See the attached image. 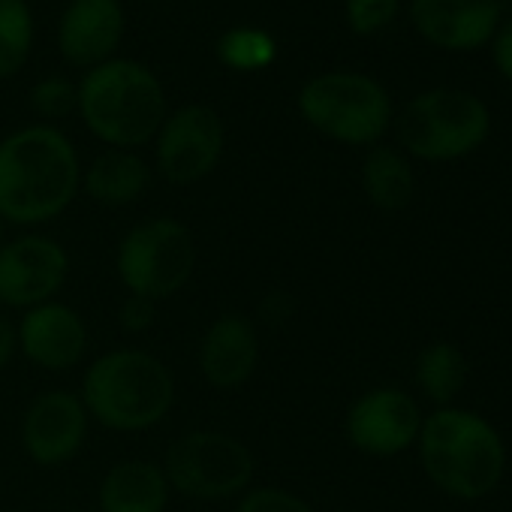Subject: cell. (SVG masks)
Returning a JSON list of instances; mask_svg holds the SVG:
<instances>
[{
	"instance_id": "11",
	"label": "cell",
	"mask_w": 512,
	"mask_h": 512,
	"mask_svg": "<svg viewBox=\"0 0 512 512\" xmlns=\"http://www.w3.org/2000/svg\"><path fill=\"white\" fill-rule=\"evenodd\" d=\"M223 154V121L211 106L178 109L157 130V169L172 184H196L214 172Z\"/></svg>"
},
{
	"instance_id": "21",
	"label": "cell",
	"mask_w": 512,
	"mask_h": 512,
	"mask_svg": "<svg viewBox=\"0 0 512 512\" xmlns=\"http://www.w3.org/2000/svg\"><path fill=\"white\" fill-rule=\"evenodd\" d=\"M34 46V19L25 0H0V79L16 76Z\"/></svg>"
},
{
	"instance_id": "2",
	"label": "cell",
	"mask_w": 512,
	"mask_h": 512,
	"mask_svg": "<svg viewBox=\"0 0 512 512\" xmlns=\"http://www.w3.org/2000/svg\"><path fill=\"white\" fill-rule=\"evenodd\" d=\"M425 476L455 500L494 494L506 473V443L491 419L467 407H434L416 440Z\"/></svg>"
},
{
	"instance_id": "12",
	"label": "cell",
	"mask_w": 512,
	"mask_h": 512,
	"mask_svg": "<svg viewBox=\"0 0 512 512\" xmlns=\"http://www.w3.org/2000/svg\"><path fill=\"white\" fill-rule=\"evenodd\" d=\"M88 410L73 392H43L22 419V443L40 467H61L79 455L88 437Z\"/></svg>"
},
{
	"instance_id": "26",
	"label": "cell",
	"mask_w": 512,
	"mask_h": 512,
	"mask_svg": "<svg viewBox=\"0 0 512 512\" xmlns=\"http://www.w3.org/2000/svg\"><path fill=\"white\" fill-rule=\"evenodd\" d=\"M157 320V302L142 299V296H127L118 308V323L130 335H142L154 326Z\"/></svg>"
},
{
	"instance_id": "17",
	"label": "cell",
	"mask_w": 512,
	"mask_h": 512,
	"mask_svg": "<svg viewBox=\"0 0 512 512\" xmlns=\"http://www.w3.org/2000/svg\"><path fill=\"white\" fill-rule=\"evenodd\" d=\"M169 482L160 464L130 458L115 464L100 482V512H163Z\"/></svg>"
},
{
	"instance_id": "25",
	"label": "cell",
	"mask_w": 512,
	"mask_h": 512,
	"mask_svg": "<svg viewBox=\"0 0 512 512\" xmlns=\"http://www.w3.org/2000/svg\"><path fill=\"white\" fill-rule=\"evenodd\" d=\"M395 16H398V0H347V22L362 37L389 28Z\"/></svg>"
},
{
	"instance_id": "24",
	"label": "cell",
	"mask_w": 512,
	"mask_h": 512,
	"mask_svg": "<svg viewBox=\"0 0 512 512\" xmlns=\"http://www.w3.org/2000/svg\"><path fill=\"white\" fill-rule=\"evenodd\" d=\"M235 512H314V506L287 488H250L238 500Z\"/></svg>"
},
{
	"instance_id": "22",
	"label": "cell",
	"mask_w": 512,
	"mask_h": 512,
	"mask_svg": "<svg viewBox=\"0 0 512 512\" xmlns=\"http://www.w3.org/2000/svg\"><path fill=\"white\" fill-rule=\"evenodd\" d=\"M217 55L226 67L232 70H263L275 61L278 46L266 31H256V28H235L229 34H223V40L217 43Z\"/></svg>"
},
{
	"instance_id": "19",
	"label": "cell",
	"mask_w": 512,
	"mask_h": 512,
	"mask_svg": "<svg viewBox=\"0 0 512 512\" xmlns=\"http://www.w3.org/2000/svg\"><path fill=\"white\" fill-rule=\"evenodd\" d=\"M470 365L461 347L452 341H431L428 347L419 350L413 362V383L425 401L434 407H452L461 389L467 386Z\"/></svg>"
},
{
	"instance_id": "20",
	"label": "cell",
	"mask_w": 512,
	"mask_h": 512,
	"mask_svg": "<svg viewBox=\"0 0 512 512\" xmlns=\"http://www.w3.org/2000/svg\"><path fill=\"white\" fill-rule=\"evenodd\" d=\"M362 190L380 211H401L416 193V175L404 151L377 145L362 163Z\"/></svg>"
},
{
	"instance_id": "1",
	"label": "cell",
	"mask_w": 512,
	"mask_h": 512,
	"mask_svg": "<svg viewBox=\"0 0 512 512\" xmlns=\"http://www.w3.org/2000/svg\"><path fill=\"white\" fill-rule=\"evenodd\" d=\"M82 184L73 142L46 124L0 142V220L40 226L70 208Z\"/></svg>"
},
{
	"instance_id": "16",
	"label": "cell",
	"mask_w": 512,
	"mask_h": 512,
	"mask_svg": "<svg viewBox=\"0 0 512 512\" xmlns=\"http://www.w3.org/2000/svg\"><path fill=\"white\" fill-rule=\"evenodd\" d=\"M124 10L118 0H73L61 19V52L76 67H100L118 49Z\"/></svg>"
},
{
	"instance_id": "15",
	"label": "cell",
	"mask_w": 512,
	"mask_h": 512,
	"mask_svg": "<svg viewBox=\"0 0 512 512\" xmlns=\"http://www.w3.org/2000/svg\"><path fill=\"white\" fill-rule=\"evenodd\" d=\"M256 365H260V335L250 317L220 314L199 341V371L202 377L223 392L244 386Z\"/></svg>"
},
{
	"instance_id": "14",
	"label": "cell",
	"mask_w": 512,
	"mask_h": 512,
	"mask_svg": "<svg viewBox=\"0 0 512 512\" xmlns=\"http://www.w3.org/2000/svg\"><path fill=\"white\" fill-rule=\"evenodd\" d=\"M16 332L28 362L43 371H70L88 350V326L79 311L64 302H46L25 311Z\"/></svg>"
},
{
	"instance_id": "30",
	"label": "cell",
	"mask_w": 512,
	"mask_h": 512,
	"mask_svg": "<svg viewBox=\"0 0 512 512\" xmlns=\"http://www.w3.org/2000/svg\"><path fill=\"white\" fill-rule=\"evenodd\" d=\"M494 4H497L500 13H506V16L512 19V0H494Z\"/></svg>"
},
{
	"instance_id": "28",
	"label": "cell",
	"mask_w": 512,
	"mask_h": 512,
	"mask_svg": "<svg viewBox=\"0 0 512 512\" xmlns=\"http://www.w3.org/2000/svg\"><path fill=\"white\" fill-rule=\"evenodd\" d=\"M491 58H494V67H497V73L506 79V82H512V19H506L500 28H497V34L491 37Z\"/></svg>"
},
{
	"instance_id": "8",
	"label": "cell",
	"mask_w": 512,
	"mask_h": 512,
	"mask_svg": "<svg viewBox=\"0 0 512 512\" xmlns=\"http://www.w3.org/2000/svg\"><path fill=\"white\" fill-rule=\"evenodd\" d=\"M253 470L250 449L232 434L211 428L181 434L163 461L169 488L196 500H223L247 491Z\"/></svg>"
},
{
	"instance_id": "6",
	"label": "cell",
	"mask_w": 512,
	"mask_h": 512,
	"mask_svg": "<svg viewBox=\"0 0 512 512\" xmlns=\"http://www.w3.org/2000/svg\"><path fill=\"white\" fill-rule=\"evenodd\" d=\"M302 118L344 145H374L392 124V100L380 82L362 73H323L299 94Z\"/></svg>"
},
{
	"instance_id": "29",
	"label": "cell",
	"mask_w": 512,
	"mask_h": 512,
	"mask_svg": "<svg viewBox=\"0 0 512 512\" xmlns=\"http://www.w3.org/2000/svg\"><path fill=\"white\" fill-rule=\"evenodd\" d=\"M16 350H19V332H16V326L4 314H0V371H4L13 362Z\"/></svg>"
},
{
	"instance_id": "5",
	"label": "cell",
	"mask_w": 512,
	"mask_h": 512,
	"mask_svg": "<svg viewBox=\"0 0 512 512\" xmlns=\"http://www.w3.org/2000/svg\"><path fill=\"white\" fill-rule=\"evenodd\" d=\"M404 154L449 163L473 154L491 133L488 106L464 88H431L413 97L395 124Z\"/></svg>"
},
{
	"instance_id": "10",
	"label": "cell",
	"mask_w": 512,
	"mask_h": 512,
	"mask_svg": "<svg viewBox=\"0 0 512 512\" xmlns=\"http://www.w3.org/2000/svg\"><path fill=\"white\" fill-rule=\"evenodd\" d=\"M70 272L67 250L46 235H22L0 247V305L31 311L55 302Z\"/></svg>"
},
{
	"instance_id": "7",
	"label": "cell",
	"mask_w": 512,
	"mask_h": 512,
	"mask_svg": "<svg viewBox=\"0 0 512 512\" xmlns=\"http://www.w3.org/2000/svg\"><path fill=\"white\" fill-rule=\"evenodd\" d=\"M115 269L130 296L163 302L181 293L193 278L196 269L193 232L172 217L145 220L121 238Z\"/></svg>"
},
{
	"instance_id": "31",
	"label": "cell",
	"mask_w": 512,
	"mask_h": 512,
	"mask_svg": "<svg viewBox=\"0 0 512 512\" xmlns=\"http://www.w3.org/2000/svg\"><path fill=\"white\" fill-rule=\"evenodd\" d=\"M0 247H4V220H0Z\"/></svg>"
},
{
	"instance_id": "4",
	"label": "cell",
	"mask_w": 512,
	"mask_h": 512,
	"mask_svg": "<svg viewBox=\"0 0 512 512\" xmlns=\"http://www.w3.org/2000/svg\"><path fill=\"white\" fill-rule=\"evenodd\" d=\"M79 112L88 130L112 148H139L166 121L157 76L136 61H106L79 85Z\"/></svg>"
},
{
	"instance_id": "18",
	"label": "cell",
	"mask_w": 512,
	"mask_h": 512,
	"mask_svg": "<svg viewBox=\"0 0 512 512\" xmlns=\"http://www.w3.org/2000/svg\"><path fill=\"white\" fill-rule=\"evenodd\" d=\"M82 184L91 199L118 208V205L136 202L145 193V187L151 184V169L145 166L139 154L112 148L88 166Z\"/></svg>"
},
{
	"instance_id": "9",
	"label": "cell",
	"mask_w": 512,
	"mask_h": 512,
	"mask_svg": "<svg viewBox=\"0 0 512 512\" xmlns=\"http://www.w3.org/2000/svg\"><path fill=\"white\" fill-rule=\"evenodd\" d=\"M422 419L425 413L410 392L398 386H377L350 404L344 416V434L359 452L392 458L416 446Z\"/></svg>"
},
{
	"instance_id": "3",
	"label": "cell",
	"mask_w": 512,
	"mask_h": 512,
	"mask_svg": "<svg viewBox=\"0 0 512 512\" xmlns=\"http://www.w3.org/2000/svg\"><path fill=\"white\" fill-rule=\"evenodd\" d=\"M79 398L100 425L112 431H145L172 410L175 380L169 368L145 350H112L91 362Z\"/></svg>"
},
{
	"instance_id": "27",
	"label": "cell",
	"mask_w": 512,
	"mask_h": 512,
	"mask_svg": "<svg viewBox=\"0 0 512 512\" xmlns=\"http://www.w3.org/2000/svg\"><path fill=\"white\" fill-rule=\"evenodd\" d=\"M293 314H296V302H293V296L284 293V290H272V293H266L263 302H260V320H263L266 326H284V323L293 320Z\"/></svg>"
},
{
	"instance_id": "13",
	"label": "cell",
	"mask_w": 512,
	"mask_h": 512,
	"mask_svg": "<svg viewBox=\"0 0 512 512\" xmlns=\"http://www.w3.org/2000/svg\"><path fill=\"white\" fill-rule=\"evenodd\" d=\"M410 22L422 40L446 52H473L500 28L494 0H410Z\"/></svg>"
},
{
	"instance_id": "23",
	"label": "cell",
	"mask_w": 512,
	"mask_h": 512,
	"mask_svg": "<svg viewBox=\"0 0 512 512\" xmlns=\"http://www.w3.org/2000/svg\"><path fill=\"white\" fill-rule=\"evenodd\" d=\"M31 106H34L37 115L52 118V121L67 118L70 112L79 109V88L70 79H61V76L43 79L31 94Z\"/></svg>"
}]
</instances>
